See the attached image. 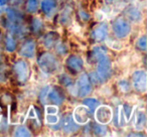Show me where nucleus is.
<instances>
[{
    "label": "nucleus",
    "mask_w": 147,
    "mask_h": 137,
    "mask_svg": "<svg viewBox=\"0 0 147 137\" xmlns=\"http://www.w3.org/2000/svg\"><path fill=\"white\" fill-rule=\"evenodd\" d=\"M35 55V41L33 39H27L20 47L19 55L25 59H32Z\"/></svg>",
    "instance_id": "9b49d317"
},
{
    "label": "nucleus",
    "mask_w": 147,
    "mask_h": 137,
    "mask_svg": "<svg viewBox=\"0 0 147 137\" xmlns=\"http://www.w3.org/2000/svg\"><path fill=\"white\" fill-rule=\"evenodd\" d=\"M2 116H3V114H2V109L0 108V122H1V120H2Z\"/></svg>",
    "instance_id": "4c0bfd02"
},
{
    "label": "nucleus",
    "mask_w": 147,
    "mask_h": 137,
    "mask_svg": "<svg viewBox=\"0 0 147 137\" xmlns=\"http://www.w3.org/2000/svg\"><path fill=\"white\" fill-rule=\"evenodd\" d=\"M65 65L73 74H77L83 71L84 59L78 55H71L65 59Z\"/></svg>",
    "instance_id": "1a4fd4ad"
},
{
    "label": "nucleus",
    "mask_w": 147,
    "mask_h": 137,
    "mask_svg": "<svg viewBox=\"0 0 147 137\" xmlns=\"http://www.w3.org/2000/svg\"><path fill=\"white\" fill-rule=\"evenodd\" d=\"M97 61H98V63H97L96 73L103 81L108 80L112 75V63H111L109 57L105 55Z\"/></svg>",
    "instance_id": "7ed1b4c3"
},
{
    "label": "nucleus",
    "mask_w": 147,
    "mask_h": 137,
    "mask_svg": "<svg viewBox=\"0 0 147 137\" xmlns=\"http://www.w3.org/2000/svg\"><path fill=\"white\" fill-rule=\"evenodd\" d=\"M59 33L55 32V31H51V32H49L45 35V37H43V45L47 49H51V47H55V43L59 41Z\"/></svg>",
    "instance_id": "dca6fc26"
},
{
    "label": "nucleus",
    "mask_w": 147,
    "mask_h": 137,
    "mask_svg": "<svg viewBox=\"0 0 147 137\" xmlns=\"http://www.w3.org/2000/svg\"><path fill=\"white\" fill-rule=\"evenodd\" d=\"M25 8L28 13H35L38 9V2L37 0H26Z\"/></svg>",
    "instance_id": "b1692460"
},
{
    "label": "nucleus",
    "mask_w": 147,
    "mask_h": 137,
    "mask_svg": "<svg viewBox=\"0 0 147 137\" xmlns=\"http://www.w3.org/2000/svg\"><path fill=\"white\" fill-rule=\"evenodd\" d=\"M59 121L57 114H45V123L49 125L57 124Z\"/></svg>",
    "instance_id": "bb28decb"
},
{
    "label": "nucleus",
    "mask_w": 147,
    "mask_h": 137,
    "mask_svg": "<svg viewBox=\"0 0 147 137\" xmlns=\"http://www.w3.org/2000/svg\"><path fill=\"white\" fill-rule=\"evenodd\" d=\"M55 49H57V53H59V55H65V53H67V47H65V45H63V43L57 41V43H55Z\"/></svg>",
    "instance_id": "473e14b6"
},
{
    "label": "nucleus",
    "mask_w": 147,
    "mask_h": 137,
    "mask_svg": "<svg viewBox=\"0 0 147 137\" xmlns=\"http://www.w3.org/2000/svg\"><path fill=\"white\" fill-rule=\"evenodd\" d=\"M80 17L83 19V20H89V18H90V15H89L88 13L85 12V11L81 10L80 11Z\"/></svg>",
    "instance_id": "f704fd0d"
},
{
    "label": "nucleus",
    "mask_w": 147,
    "mask_h": 137,
    "mask_svg": "<svg viewBox=\"0 0 147 137\" xmlns=\"http://www.w3.org/2000/svg\"><path fill=\"white\" fill-rule=\"evenodd\" d=\"M42 28V21L38 17H34L32 19V29L34 32H39Z\"/></svg>",
    "instance_id": "c756f323"
},
{
    "label": "nucleus",
    "mask_w": 147,
    "mask_h": 137,
    "mask_svg": "<svg viewBox=\"0 0 147 137\" xmlns=\"http://www.w3.org/2000/svg\"><path fill=\"white\" fill-rule=\"evenodd\" d=\"M59 82L61 83L63 86L69 88V90H71V88H74V87H75V83H74V80L71 78V77L67 76V75H65V74H61V76L59 77Z\"/></svg>",
    "instance_id": "412c9836"
},
{
    "label": "nucleus",
    "mask_w": 147,
    "mask_h": 137,
    "mask_svg": "<svg viewBox=\"0 0 147 137\" xmlns=\"http://www.w3.org/2000/svg\"><path fill=\"white\" fill-rule=\"evenodd\" d=\"M75 90L80 98H85L92 92V83L86 73L80 75L77 82L75 83Z\"/></svg>",
    "instance_id": "f03ea898"
},
{
    "label": "nucleus",
    "mask_w": 147,
    "mask_h": 137,
    "mask_svg": "<svg viewBox=\"0 0 147 137\" xmlns=\"http://www.w3.org/2000/svg\"><path fill=\"white\" fill-rule=\"evenodd\" d=\"M37 63H38L39 69L41 72L45 73L47 75H51L57 71L59 67V61L57 57L51 53H43L40 57L37 59Z\"/></svg>",
    "instance_id": "f257e3e1"
},
{
    "label": "nucleus",
    "mask_w": 147,
    "mask_h": 137,
    "mask_svg": "<svg viewBox=\"0 0 147 137\" xmlns=\"http://www.w3.org/2000/svg\"><path fill=\"white\" fill-rule=\"evenodd\" d=\"M7 1H8V0H0V4H1V5H5L7 3Z\"/></svg>",
    "instance_id": "e433bc0d"
},
{
    "label": "nucleus",
    "mask_w": 147,
    "mask_h": 137,
    "mask_svg": "<svg viewBox=\"0 0 147 137\" xmlns=\"http://www.w3.org/2000/svg\"><path fill=\"white\" fill-rule=\"evenodd\" d=\"M55 7H57V3L55 0H42L40 2L41 10L47 15H51V13L55 11Z\"/></svg>",
    "instance_id": "f3484780"
},
{
    "label": "nucleus",
    "mask_w": 147,
    "mask_h": 137,
    "mask_svg": "<svg viewBox=\"0 0 147 137\" xmlns=\"http://www.w3.org/2000/svg\"><path fill=\"white\" fill-rule=\"evenodd\" d=\"M122 108H123V111H124V114H125V117H126L127 121H129L133 112V107L131 106L130 104H128V103H125V104L122 105Z\"/></svg>",
    "instance_id": "cd10ccee"
},
{
    "label": "nucleus",
    "mask_w": 147,
    "mask_h": 137,
    "mask_svg": "<svg viewBox=\"0 0 147 137\" xmlns=\"http://www.w3.org/2000/svg\"><path fill=\"white\" fill-rule=\"evenodd\" d=\"M93 132H94L95 135L105 136V135L108 134V129L106 128V125L97 123V124H94V126H93Z\"/></svg>",
    "instance_id": "5701e85b"
},
{
    "label": "nucleus",
    "mask_w": 147,
    "mask_h": 137,
    "mask_svg": "<svg viewBox=\"0 0 147 137\" xmlns=\"http://www.w3.org/2000/svg\"><path fill=\"white\" fill-rule=\"evenodd\" d=\"M91 114L92 113L89 110L88 107H86L85 105H82V106H78L75 108L73 113V119L77 124L86 125L90 122Z\"/></svg>",
    "instance_id": "6e6552de"
},
{
    "label": "nucleus",
    "mask_w": 147,
    "mask_h": 137,
    "mask_svg": "<svg viewBox=\"0 0 147 137\" xmlns=\"http://www.w3.org/2000/svg\"><path fill=\"white\" fill-rule=\"evenodd\" d=\"M113 31L118 38H125L131 32V24L127 19L118 17L113 22Z\"/></svg>",
    "instance_id": "20e7f679"
},
{
    "label": "nucleus",
    "mask_w": 147,
    "mask_h": 137,
    "mask_svg": "<svg viewBox=\"0 0 147 137\" xmlns=\"http://www.w3.org/2000/svg\"><path fill=\"white\" fill-rule=\"evenodd\" d=\"M1 14H2V12H1V10H0V16H1Z\"/></svg>",
    "instance_id": "ea45409f"
},
{
    "label": "nucleus",
    "mask_w": 147,
    "mask_h": 137,
    "mask_svg": "<svg viewBox=\"0 0 147 137\" xmlns=\"http://www.w3.org/2000/svg\"><path fill=\"white\" fill-rule=\"evenodd\" d=\"M5 49L7 53H13L16 49V41L11 34H8L5 38Z\"/></svg>",
    "instance_id": "aec40b11"
},
{
    "label": "nucleus",
    "mask_w": 147,
    "mask_h": 137,
    "mask_svg": "<svg viewBox=\"0 0 147 137\" xmlns=\"http://www.w3.org/2000/svg\"><path fill=\"white\" fill-rule=\"evenodd\" d=\"M57 113H59V108L57 106L47 105L45 107V114H57Z\"/></svg>",
    "instance_id": "72a5a7b5"
},
{
    "label": "nucleus",
    "mask_w": 147,
    "mask_h": 137,
    "mask_svg": "<svg viewBox=\"0 0 147 137\" xmlns=\"http://www.w3.org/2000/svg\"><path fill=\"white\" fill-rule=\"evenodd\" d=\"M118 87L119 89H120L121 92L123 93H127L130 91V83L128 82V81L126 80H121L118 82Z\"/></svg>",
    "instance_id": "c85d7f7f"
},
{
    "label": "nucleus",
    "mask_w": 147,
    "mask_h": 137,
    "mask_svg": "<svg viewBox=\"0 0 147 137\" xmlns=\"http://www.w3.org/2000/svg\"><path fill=\"white\" fill-rule=\"evenodd\" d=\"M108 35V25L106 23L98 24L91 32V37L96 41H103Z\"/></svg>",
    "instance_id": "f8f14e48"
},
{
    "label": "nucleus",
    "mask_w": 147,
    "mask_h": 137,
    "mask_svg": "<svg viewBox=\"0 0 147 137\" xmlns=\"http://www.w3.org/2000/svg\"><path fill=\"white\" fill-rule=\"evenodd\" d=\"M113 1H114V0H106V2H107V3H112Z\"/></svg>",
    "instance_id": "58836bf2"
},
{
    "label": "nucleus",
    "mask_w": 147,
    "mask_h": 137,
    "mask_svg": "<svg viewBox=\"0 0 147 137\" xmlns=\"http://www.w3.org/2000/svg\"><path fill=\"white\" fill-rule=\"evenodd\" d=\"M94 113L97 123H100V124L107 125L113 119V110L110 106H107V105H99Z\"/></svg>",
    "instance_id": "39448f33"
},
{
    "label": "nucleus",
    "mask_w": 147,
    "mask_h": 137,
    "mask_svg": "<svg viewBox=\"0 0 147 137\" xmlns=\"http://www.w3.org/2000/svg\"><path fill=\"white\" fill-rule=\"evenodd\" d=\"M107 55V51L104 47H101V45H97L94 47L91 51V55L95 61H98L99 59L103 57V55Z\"/></svg>",
    "instance_id": "6ab92c4d"
},
{
    "label": "nucleus",
    "mask_w": 147,
    "mask_h": 137,
    "mask_svg": "<svg viewBox=\"0 0 147 137\" xmlns=\"http://www.w3.org/2000/svg\"><path fill=\"white\" fill-rule=\"evenodd\" d=\"M146 72L144 70H136L132 74V86L137 92L144 94L147 90Z\"/></svg>",
    "instance_id": "423d86ee"
},
{
    "label": "nucleus",
    "mask_w": 147,
    "mask_h": 137,
    "mask_svg": "<svg viewBox=\"0 0 147 137\" xmlns=\"http://www.w3.org/2000/svg\"><path fill=\"white\" fill-rule=\"evenodd\" d=\"M47 99L49 101H51L53 103H55V105H61L65 100L63 94L57 88L53 87V88H49V93H47Z\"/></svg>",
    "instance_id": "4468645a"
},
{
    "label": "nucleus",
    "mask_w": 147,
    "mask_h": 137,
    "mask_svg": "<svg viewBox=\"0 0 147 137\" xmlns=\"http://www.w3.org/2000/svg\"><path fill=\"white\" fill-rule=\"evenodd\" d=\"M128 136H145V135L141 134V133H130L128 134Z\"/></svg>",
    "instance_id": "c9c22d12"
},
{
    "label": "nucleus",
    "mask_w": 147,
    "mask_h": 137,
    "mask_svg": "<svg viewBox=\"0 0 147 137\" xmlns=\"http://www.w3.org/2000/svg\"><path fill=\"white\" fill-rule=\"evenodd\" d=\"M61 127L63 132L67 133V134L75 133L80 129V125L75 122V120L73 119V116L69 114H67L63 117V119L61 121Z\"/></svg>",
    "instance_id": "9d476101"
},
{
    "label": "nucleus",
    "mask_w": 147,
    "mask_h": 137,
    "mask_svg": "<svg viewBox=\"0 0 147 137\" xmlns=\"http://www.w3.org/2000/svg\"><path fill=\"white\" fill-rule=\"evenodd\" d=\"M128 122L125 117L124 111H123L122 106H119L117 109V113H116V123L114 122V125H116L117 127H122L124 125H126V123Z\"/></svg>",
    "instance_id": "a211bd4d"
},
{
    "label": "nucleus",
    "mask_w": 147,
    "mask_h": 137,
    "mask_svg": "<svg viewBox=\"0 0 147 137\" xmlns=\"http://www.w3.org/2000/svg\"><path fill=\"white\" fill-rule=\"evenodd\" d=\"M51 87L49 86H45L41 89L40 94H39V99H40V102L42 104H45L47 103V93H49V90Z\"/></svg>",
    "instance_id": "2f4dec72"
},
{
    "label": "nucleus",
    "mask_w": 147,
    "mask_h": 137,
    "mask_svg": "<svg viewBox=\"0 0 147 137\" xmlns=\"http://www.w3.org/2000/svg\"><path fill=\"white\" fill-rule=\"evenodd\" d=\"M146 125V114L144 110H138L134 117V128L137 131H142Z\"/></svg>",
    "instance_id": "2eb2a0df"
},
{
    "label": "nucleus",
    "mask_w": 147,
    "mask_h": 137,
    "mask_svg": "<svg viewBox=\"0 0 147 137\" xmlns=\"http://www.w3.org/2000/svg\"><path fill=\"white\" fill-rule=\"evenodd\" d=\"M31 133L29 131V129L25 126H18L14 131V136L18 137H29L31 136Z\"/></svg>",
    "instance_id": "393cba45"
},
{
    "label": "nucleus",
    "mask_w": 147,
    "mask_h": 137,
    "mask_svg": "<svg viewBox=\"0 0 147 137\" xmlns=\"http://www.w3.org/2000/svg\"><path fill=\"white\" fill-rule=\"evenodd\" d=\"M89 78H90V81L92 84H95V85H99L101 83H103L104 81L99 77V75L97 74L96 72H92L90 75H89Z\"/></svg>",
    "instance_id": "7c9ffc66"
},
{
    "label": "nucleus",
    "mask_w": 147,
    "mask_h": 137,
    "mask_svg": "<svg viewBox=\"0 0 147 137\" xmlns=\"http://www.w3.org/2000/svg\"><path fill=\"white\" fill-rule=\"evenodd\" d=\"M125 15L127 17V20L132 23H139L143 19L140 9L136 6H129L128 8L125 9Z\"/></svg>",
    "instance_id": "ddd939ff"
},
{
    "label": "nucleus",
    "mask_w": 147,
    "mask_h": 137,
    "mask_svg": "<svg viewBox=\"0 0 147 137\" xmlns=\"http://www.w3.org/2000/svg\"><path fill=\"white\" fill-rule=\"evenodd\" d=\"M136 47L141 51H146L147 47V41H146V35H141L136 40Z\"/></svg>",
    "instance_id": "a878e982"
},
{
    "label": "nucleus",
    "mask_w": 147,
    "mask_h": 137,
    "mask_svg": "<svg viewBox=\"0 0 147 137\" xmlns=\"http://www.w3.org/2000/svg\"><path fill=\"white\" fill-rule=\"evenodd\" d=\"M13 71H14V74L16 76V79L20 84H24L29 78V65L23 59L20 61H17L16 63L13 65Z\"/></svg>",
    "instance_id": "0eeeda50"
},
{
    "label": "nucleus",
    "mask_w": 147,
    "mask_h": 137,
    "mask_svg": "<svg viewBox=\"0 0 147 137\" xmlns=\"http://www.w3.org/2000/svg\"><path fill=\"white\" fill-rule=\"evenodd\" d=\"M83 104H84L86 107H88L89 110L91 111V113H93L95 110H96L97 107L100 105V102H99L96 98H86L84 101H83Z\"/></svg>",
    "instance_id": "4be33fe9"
}]
</instances>
